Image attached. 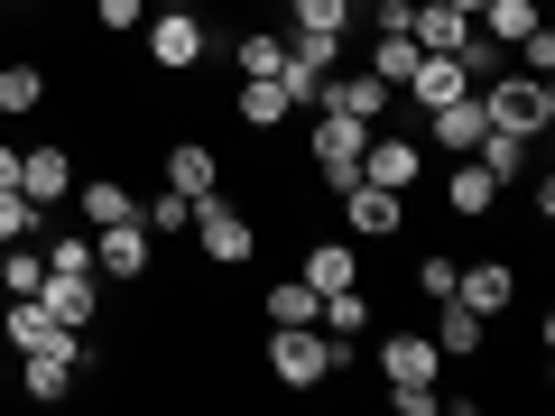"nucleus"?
<instances>
[{
	"label": "nucleus",
	"instance_id": "f257e3e1",
	"mask_svg": "<svg viewBox=\"0 0 555 416\" xmlns=\"http://www.w3.org/2000/svg\"><path fill=\"white\" fill-rule=\"evenodd\" d=\"M352 370V342H334L324 324H269V379L278 389H334Z\"/></svg>",
	"mask_w": 555,
	"mask_h": 416
},
{
	"label": "nucleus",
	"instance_id": "f03ea898",
	"mask_svg": "<svg viewBox=\"0 0 555 416\" xmlns=\"http://www.w3.org/2000/svg\"><path fill=\"white\" fill-rule=\"evenodd\" d=\"M481 112H491V130L546 139L555 130V75H491L481 83Z\"/></svg>",
	"mask_w": 555,
	"mask_h": 416
},
{
	"label": "nucleus",
	"instance_id": "7ed1b4c3",
	"mask_svg": "<svg viewBox=\"0 0 555 416\" xmlns=\"http://www.w3.org/2000/svg\"><path fill=\"white\" fill-rule=\"evenodd\" d=\"M149 269H158V240H149L139 213L93 232V277H102V287H149Z\"/></svg>",
	"mask_w": 555,
	"mask_h": 416
},
{
	"label": "nucleus",
	"instance_id": "20e7f679",
	"mask_svg": "<svg viewBox=\"0 0 555 416\" xmlns=\"http://www.w3.org/2000/svg\"><path fill=\"white\" fill-rule=\"evenodd\" d=\"M139 28H149V65H158V75H185V65L214 56V28H204V10H185V0H167L158 20H139Z\"/></svg>",
	"mask_w": 555,
	"mask_h": 416
},
{
	"label": "nucleus",
	"instance_id": "39448f33",
	"mask_svg": "<svg viewBox=\"0 0 555 416\" xmlns=\"http://www.w3.org/2000/svg\"><path fill=\"white\" fill-rule=\"evenodd\" d=\"M361 148H371V130L343 112H315V148H306V167H315L324 195H343V185H361Z\"/></svg>",
	"mask_w": 555,
	"mask_h": 416
},
{
	"label": "nucleus",
	"instance_id": "423d86ee",
	"mask_svg": "<svg viewBox=\"0 0 555 416\" xmlns=\"http://www.w3.org/2000/svg\"><path fill=\"white\" fill-rule=\"evenodd\" d=\"M389 83L371 75V65H334V75L315 83V112H343V120H361V130H379V120H389Z\"/></svg>",
	"mask_w": 555,
	"mask_h": 416
},
{
	"label": "nucleus",
	"instance_id": "0eeeda50",
	"mask_svg": "<svg viewBox=\"0 0 555 416\" xmlns=\"http://www.w3.org/2000/svg\"><path fill=\"white\" fill-rule=\"evenodd\" d=\"M185 232H195V250L214 259V269H241V259L259 250L250 213H232V204H222V195H204V204H195V222H185Z\"/></svg>",
	"mask_w": 555,
	"mask_h": 416
},
{
	"label": "nucleus",
	"instance_id": "6e6552de",
	"mask_svg": "<svg viewBox=\"0 0 555 416\" xmlns=\"http://www.w3.org/2000/svg\"><path fill=\"white\" fill-rule=\"evenodd\" d=\"M343 232L352 240H408V195H389V185H343Z\"/></svg>",
	"mask_w": 555,
	"mask_h": 416
},
{
	"label": "nucleus",
	"instance_id": "1a4fd4ad",
	"mask_svg": "<svg viewBox=\"0 0 555 416\" xmlns=\"http://www.w3.org/2000/svg\"><path fill=\"white\" fill-rule=\"evenodd\" d=\"M361 177L371 185H389V195H416V177H426V148L416 139H398L389 120L371 130V148H361Z\"/></svg>",
	"mask_w": 555,
	"mask_h": 416
},
{
	"label": "nucleus",
	"instance_id": "9d476101",
	"mask_svg": "<svg viewBox=\"0 0 555 416\" xmlns=\"http://www.w3.org/2000/svg\"><path fill=\"white\" fill-rule=\"evenodd\" d=\"M20 195H28V204H47V213L75 195V148H65V139H38V148H20Z\"/></svg>",
	"mask_w": 555,
	"mask_h": 416
},
{
	"label": "nucleus",
	"instance_id": "9b49d317",
	"mask_svg": "<svg viewBox=\"0 0 555 416\" xmlns=\"http://www.w3.org/2000/svg\"><path fill=\"white\" fill-rule=\"evenodd\" d=\"M444 370L436 334H379V389H426Z\"/></svg>",
	"mask_w": 555,
	"mask_h": 416
},
{
	"label": "nucleus",
	"instance_id": "f8f14e48",
	"mask_svg": "<svg viewBox=\"0 0 555 416\" xmlns=\"http://www.w3.org/2000/svg\"><path fill=\"white\" fill-rule=\"evenodd\" d=\"M481 130H491V112H481V93H454L426 112V148H444V158H473Z\"/></svg>",
	"mask_w": 555,
	"mask_h": 416
},
{
	"label": "nucleus",
	"instance_id": "ddd939ff",
	"mask_svg": "<svg viewBox=\"0 0 555 416\" xmlns=\"http://www.w3.org/2000/svg\"><path fill=\"white\" fill-rule=\"evenodd\" d=\"M38 306H47L56 324H75V334H93V315H102V277H93V269H47Z\"/></svg>",
	"mask_w": 555,
	"mask_h": 416
},
{
	"label": "nucleus",
	"instance_id": "4468645a",
	"mask_svg": "<svg viewBox=\"0 0 555 416\" xmlns=\"http://www.w3.org/2000/svg\"><path fill=\"white\" fill-rule=\"evenodd\" d=\"M454 306H473V315H509V306H518V269H509V259H473V269H454Z\"/></svg>",
	"mask_w": 555,
	"mask_h": 416
},
{
	"label": "nucleus",
	"instance_id": "2eb2a0df",
	"mask_svg": "<svg viewBox=\"0 0 555 416\" xmlns=\"http://www.w3.org/2000/svg\"><path fill=\"white\" fill-rule=\"evenodd\" d=\"M0 342H10V361H20V352H47V342H75V324H56L38 297H10L0 306Z\"/></svg>",
	"mask_w": 555,
	"mask_h": 416
},
{
	"label": "nucleus",
	"instance_id": "dca6fc26",
	"mask_svg": "<svg viewBox=\"0 0 555 416\" xmlns=\"http://www.w3.org/2000/svg\"><path fill=\"white\" fill-rule=\"evenodd\" d=\"M528 158H537V139H518V130H481V148H473V167L509 195V185H528Z\"/></svg>",
	"mask_w": 555,
	"mask_h": 416
},
{
	"label": "nucleus",
	"instance_id": "f3484780",
	"mask_svg": "<svg viewBox=\"0 0 555 416\" xmlns=\"http://www.w3.org/2000/svg\"><path fill=\"white\" fill-rule=\"evenodd\" d=\"M232 112H241V130H278L297 102H287V83H278V75H232Z\"/></svg>",
	"mask_w": 555,
	"mask_h": 416
},
{
	"label": "nucleus",
	"instance_id": "a211bd4d",
	"mask_svg": "<svg viewBox=\"0 0 555 416\" xmlns=\"http://www.w3.org/2000/svg\"><path fill=\"white\" fill-rule=\"evenodd\" d=\"M408 38H416V56H454V47L473 38V20L444 10V0H416V10H408Z\"/></svg>",
	"mask_w": 555,
	"mask_h": 416
},
{
	"label": "nucleus",
	"instance_id": "6ab92c4d",
	"mask_svg": "<svg viewBox=\"0 0 555 416\" xmlns=\"http://www.w3.org/2000/svg\"><path fill=\"white\" fill-rule=\"evenodd\" d=\"M65 204L83 213V232H102V222H130V213H139V195H130L120 177H75V195H65Z\"/></svg>",
	"mask_w": 555,
	"mask_h": 416
},
{
	"label": "nucleus",
	"instance_id": "aec40b11",
	"mask_svg": "<svg viewBox=\"0 0 555 416\" xmlns=\"http://www.w3.org/2000/svg\"><path fill=\"white\" fill-rule=\"evenodd\" d=\"M306 287H315V297H334V287H352V277H361V250H352V232H343V240H306Z\"/></svg>",
	"mask_w": 555,
	"mask_h": 416
},
{
	"label": "nucleus",
	"instance_id": "412c9836",
	"mask_svg": "<svg viewBox=\"0 0 555 416\" xmlns=\"http://www.w3.org/2000/svg\"><path fill=\"white\" fill-rule=\"evenodd\" d=\"M454 93H473L463 56H416V75H408V93H398V102H416V112H436V102H454Z\"/></svg>",
	"mask_w": 555,
	"mask_h": 416
},
{
	"label": "nucleus",
	"instance_id": "4be33fe9",
	"mask_svg": "<svg viewBox=\"0 0 555 416\" xmlns=\"http://www.w3.org/2000/svg\"><path fill=\"white\" fill-rule=\"evenodd\" d=\"M167 185H177V195H222V158L214 148H204V139H177V148H167Z\"/></svg>",
	"mask_w": 555,
	"mask_h": 416
},
{
	"label": "nucleus",
	"instance_id": "5701e85b",
	"mask_svg": "<svg viewBox=\"0 0 555 416\" xmlns=\"http://www.w3.org/2000/svg\"><path fill=\"white\" fill-rule=\"evenodd\" d=\"M481 342H491V315H473V306L436 297V352H444V361H473Z\"/></svg>",
	"mask_w": 555,
	"mask_h": 416
},
{
	"label": "nucleus",
	"instance_id": "b1692460",
	"mask_svg": "<svg viewBox=\"0 0 555 416\" xmlns=\"http://www.w3.org/2000/svg\"><path fill=\"white\" fill-rule=\"evenodd\" d=\"M0 112H10V120L47 112V65L38 56H10V65H0Z\"/></svg>",
	"mask_w": 555,
	"mask_h": 416
},
{
	"label": "nucleus",
	"instance_id": "393cba45",
	"mask_svg": "<svg viewBox=\"0 0 555 416\" xmlns=\"http://www.w3.org/2000/svg\"><path fill=\"white\" fill-rule=\"evenodd\" d=\"M491 204H500V185L481 177L473 158H454V177H444V213H454V222H481Z\"/></svg>",
	"mask_w": 555,
	"mask_h": 416
},
{
	"label": "nucleus",
	"instance_id": "a878e982",
	"mask_svg": "<svg viewBox=\"0 0 555 416\" xmlns=\"http://www.w3.org/2000/svg\"><path fill=\"white\" fill-rule=\"evenodd\" d=\"M371 75L389 83V93H408V75H416V38L408 28H371Z\"/></svg>",
	"mask_w": 555,
	"mask_h": 416
},
{
	"label": "nucleus",
	"instance_id": "bb28decb",
	"mask_svg": "<svg viewBox=\"0 0 555 416\" xmlns=\"http://www.w3.org/2000/svg\"><path fill=\"white\" fill-rule=\"evenodd\" d=\"M259 315H269V324H315V315H324V297L306 287V277H278L269 297H259Z\"/></svg>",
	"mask_w": 555,
	"mask_h": 416
},
{
	"label": "nucleus",
	"instance_id": "cd10ccee",
	"mask_svg": "<svg viewBox=\"0 0 555 416\" xmlns=\"http://www.w3.org/2000/svg\"><path fill=\"white\" fill-rule=\"evenodd\" d=\"M139 222H149V240H185V222H195V195H177V185H158V195L139 204Z\"/></svg>",
	"mask_w": 555,
	"mask_h": 416
},
{
	"label": "nucleus",
	"instance_id": "c85d7f7f",
	"mask_svg": "<svg viewBox=\"0 0 555 416\" xmlns=\"http://www.w3.org/2000/svg\"><path fill=\"white\" fill-rule=\"evenodd\" d=\"M278 65H287V38H278V28H241L232 75H278Z\"/></svg>",
	"mask_w": 555,
	"mask_h": 416
},
{
	"label": "nucleus",
	"instance_id": "c756f323",
	"mask_svg": "<svg viewBox=\"0 0 555 416\" xmlns=\"http://www.w3.org/2000/svg\"><path fill=\"white\" fill-rule=\"evenodd\" d=\"M38 287H47V250L10 240V259H0V297H38Z\"/></svg>",
	"mask_w": 555,
	"mask_h": 416
},
{
	"label": "nucleus",
	"instance_id": "7c9ffc66",
	"mask_svg": "<svg viewBox=\"0 0 555 416\" xmlns=\"http://www.w3.org/2000/svg\"><path fill=\"white\" fill-rule=\"evenodd\" d=\"M0 240H47V204H28L20 185H0Z\"/></svg>",
	"mask_w": 555,
	"mask_h": 416
},
{
	"label": "nucleus",
	"instance_id": "2f4dec72",
	"mask_svg": "<svg viewBox=\"0 0 555 416\" xmlns=\"http://www.w3.org/2000/svg\"><path fill=\"white\" fill-rule=\"evenodd\" d=\"M454 56H463V75H473V83H491L500 65H509V47H500V38H481V28H473V38H463Z\"/></svg>",
	"mask_w": 555,
	"mask_h": 416
},
{
	"label": "nucleus",
	"instance_id": "473e14b6",
	"mask_svg": "<svg viewBox=\"0 0 555 416\" xmlns=\"http://www.w3.org/2000/svg\"><path fill=\"white\" fill-rule=\"evenodd\" d=\"M139 20H149V0H93V28H102V38H130Z\"/></svg>",
	"mask_w": 555,
	"mask_h": 416
},
{
	"label": "nucleus",
	"instance_id": "72a5a7b5",
	"mask_svg": "<svg viewBox=\"0 0 555 416\" xmlns=\"http://www.w3.org/2000/svg\"><path fill=\"white\" fill-rule=\"evenodd\" d=\"M416 297H426V306H436V297H454V259H444V250H426V259H416Z\"/></svg>",
	"mask_w": 555,
	"mask_h": 416
},
{
	"label": "nucleus",
	"instance_id": "f704fd0d",
	"mask_svg": "<svg viewBox=\"0 0 555 416\" xmlns=\"http://www.w3.org/2000/svg\"><path fill=\"white\" fill-rule=\"evenodd\" d=\"M389 416H444V389L426 379V389H389Z\"/></svg>",
	"mask_w": 555,
	"mask_h": 416
},
{
	"label": "nucleus",
	"instance_id": "c9c22d12",
	"mask_svg": "<svg viewBox=\"0 0 555 416\" xmlns=\"http://www.w3.org/2000/svg\"><path fill=\"white\" fill-rule=\"evenodd\" d=\"M287 20H297V28H343L352 10H343V0H287Z\"/></svg>",
	"mask_w": 555,
	"mask_h": 416
},
{
	"label": "nucleus",
	"instance_id": "e433bc0d",
	"mask_svg": "<svg viewBox=\"0 0 555 416\" xmlns=\"http://www.w3.org/2000/svg\"><path fill=\"white\" fill-rule=\"evenodd\" d=\"M47 269H93V232H75V240L47 232Z\"/></svg>",
	"mask_w": 555,
	"mask_h": 416
},
{
	"label": "nucleus",
	"instance_id": "4c0bfd02",
	"mask_svg": "<svg viewBox=\"0 0 555 416\" xmlns=\"http://www.w3.org/2000/svg\"><path fill=\"white\" fill-rule=\"evenodd\" d=\"M0 185H20V148L10 139H0Z\"/></svg>",
	"mask_w": 555,
	"mask_h": 416
},
{
	"label": "nucleus",
	"instance_id": "58836bf2",
	"mask_svg": "<svg viewBox=\"0 0 555 416\" xmlns=\"http://www.w3.org/2000/svg\"><path fill=\"white\" fill-rule=\"evenodd\" d=\"M444 10H463V20H481V10H491V0H444Z\"/></svg>",
	"mask_w": 555,
	"mask_h": 416
},
{
	"label": "nucleus",
	"instance_id": "ea45409f",
	"mask_svg": "<svg viewBox=\"0 0 555 416\" xmlns=\"http://www.w3.org/2000/svg\"><path fill=\"white\" fill-rule=\"evenodd\" d=\"M343 10H352V20H361V10H371V0H343Z\"/></svg>",
	"mask_w": 555,
	"mask_h": 416
},
{
	"label": "nucleus",
	"instance_id": "a19ab883",
	"mask_svg": "<svg viewBox=\"0 0 555 416\" xmlns=\"http://www.w3.org/2000/svg\"><path fill=\"white\" fill-rule=\"evenodd\" d=\"M20 10H47V0H20Z\"/></svg>",
	"mask_w": 555,
	"mask_h": 416
},
{
	"label": "nucleus",
	"instance_id": "79ce46f5",
	"mask_svg": "<svg viewBox=\"0 0 555 416\" xmlns=\"http://www.w3.org/2000/svg\"><path fill=\"white\" fill-rule=\"evenodd\" d=\"M0 130H10V112H0Z\"/></svg>",
	"mask_w": 555,
	"mask_h": 416
}]
</instances>
